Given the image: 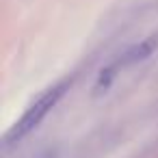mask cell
<instances>
[{
    "label": "cell",
    "instance_id": "277c9868",
    "mask_svg": "<svg viewBox=\"0 0 158 158\" xmlns=\"http://www.w3.org/2000/svg\"><path fill=\"white\" fill-rule=\"evenodd\" d=\"M56 149L54 147H48V149H44V152H39V154H35L33 158H56Z\"/></svg>",
    "mask_w": 158,
    "mask_h": 158
},
{
    "label": "cell",
    "instance_id": "3957f363",
    "mask_svg": "<svg viewBox=\"0 0 158 158\" xmlns=\"http://www.w3.org/2000/svg\"><path fill=\"white\" fill-rule=\"evenodd\" d=\"M121 67L113 61V63H108V65H104V69L98 74V78H95V85H93V98H100V95H104L110 87H113V82H115V78H117V72H119Z\"/></svg>",
    "mask_w": 158,
    "mask_h": 158
},
{
    "label": "cell",
    "instance_id": "7a4b0ae2",
    "mask_svg": "<svg viewBox=\"0 0 158 158\" xmlns=\"http://www.w3.org/2000/svg\"><path fill=\"white\" fill-rule=\"evenodd\" d=\"M156 50H158V33H154V35L145 37L143 41H139V44L126 48V50L115 59V63H117L119 67H130V65H136V63L147 61Z\"/></svg>",
    "mask_w": 158,
    "mask_h": 158
},
{
    "label": "cell",
    "instance_id": "6da1fadb",
    "mask_svg": "<svg viewBox=\"0 0 158 158\" xmlns=\"http://www.w3.org/2000/svg\"><path fill=\"white\" fill-rule=\"evenodd\" d=\"M69 87H72V80L65 78V80H61V82L52 85L50 89H46V91L26 108V113L13 123V128L7 132V136H5V149H9V147L18 145L20 141H24V139L46 119V115L63 100V95L69 91Z\"/></svg>",
    "mask_w": 158,
    "mask_h": 158
}]
</instances>
